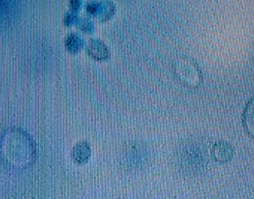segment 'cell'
Listing matches in <instances>:
<instances>
[{
	"instance_id": "cell-1",
	"label": "cell",
	"mask_w": 254,
	"mask_h": 199,
	"mask_svg": "<svg viewBox=\"0 0 254 199\" xmlns=\"http://www.w3.org/2000/svg\"><path fill=\"white\" fill-rule=\"evenodd\" d=\"M1 145L4 158L13 165H28L34 158V146L29 137L23 133L10 132L4 135Z\"/></svg>"
},
{
	"instance_id": "cell-2",
	"label": "cell",
	"mask_w": 254,
	"mask_h": 199,
	"mask_svg": "<svg viewBox=\"0 0 254 199\" xmlns=\"http://www.w3.org/2000/svg\"><path fill=\"white\" fill-rule=\"evenodd\" d=\"M88 55L97 61H105L110 58V52L108 46L98 39H92L86 44Z\"/></svg>"
},
{
	"instance_id": "cell-3",
	"label": "cell",
	"mask_w": 254,
	"mask_h": 199,
	"mask_svg": "<svg viewBox=\"0 0 254 199\" xmlns=\"http://www.w3.org/2000/svg\"><path fill=\"white\" fill-rule=\"evenodd\" d=\"M234 148L227 141L217 142L213 148V155L216 161L219 163L228 162L234 156Z\"/></svg>"
},
{
	"instance_id": "cell-4",
	"label": "cell",
	"mask_w": 254,
	"mask_h": 199,
	"mask_svg": "<svg viewBox=\"0 0 254 199\" xmlns=\"http://www.w3.org/2000/svg\"><path fill=\"white\" fill-rule=\"evenodd\" d=\"M243 124L246 133L254 139V96L246 103L243 113Z\"/></svg>"
},
{
	"instance_id": "cell-5",
	"label": "cell",
	"mask_w": 254,
	"mask_h": 199,
	"mask_svg": "<svg viewBox=\"0 0 254 199\" xmlns=\"http://www.w3.org/2000/svg\"><path fill=\"white\" fill-rule=\"evenodd\" d=\"M84 46L83 39L77 34H71L67 37L65 40V47L68 52L72 54H77L82 50Z\"/></svg>"
},
{
	"instance_id": "cell-6",
	"label": "cell",
	"mask_w": 254,
	"mask_h": 199,
	"mask_svg": "<svg viewBox=\"0 0 254 199\" xmlns=\"http://www.w3.org/2000/svg\"><path fill=\"white\" fill-rule=\"evenodd\" d=\"M91 149L86 143H80L74 149V157L78 162H84L90 157Z\"/></svg>"
},
{
	"instance_id": "cell-7",
	"label": "cell",
	"mask_w": 254,
	"mask_h": 199,
	"mask_svg": "<svg viewBox=\"0 0 254 199\" xmlns=\"http://www.w3.org/2000/svg\"><path fill=\"white\" fill-rule=\"evenodd\" d=\"M104 7H103L102 13L99 16V19L102 22L109 20L110 18L116 13V6L111 1H104L103 2Z\"/></svg>"
},
{
	"instance_id": "cell-8",
	"label": "cell",
	"mask_w": 254,
	"mask_h": 199,
	"mask_svg": "<svg viewBox=\"0 0 254 199\" xmlns=\"http://www.w3.org/2000/svg\"><path fill=\"white\" fill-rule=\"evenodd\" d=\"M103 7L104 4L101 2H97V1H92L89 2L86 6V10L87 13L91 16H101L102 13Z\"/></svg>"
},
{
	"instance_id": "cell-9",
	"label": "cell",
	"mask_w": 254,
	"mask_h": 199,
	"mask_svg": "<svg viewBox=\"0 0 254 199\" xmlns=\"http://www.w3.org/2000/svg\"><path fill=\"white\" fill-rule=\"evenodd\" d=\"M77 25L81 31L87 33V34L92 33L94 31V28H95L94 22L89 18H82V19L80 18L78 22H77Z\"/></svg>"
},
{
	"instance_id": "cell-10",
	"label": "cell",
	"mask_w": 254,
	"mask_h": 199,
	"mask_svg": "<svg viewBox=\"0 0 254 199\" xmlns=\"http://www.w3.org/2000/svg\"><path fill=\"white\" fill-rule=\"evenodd\" d=\"M79 19H80V18L77 16V12L71 10V11L68 12V13L65 15L64 22H65V24L67 26H71V25H74V24H77Z\"/></svg>"
},
{
	"instance_id": "cell-11",
	"label": "cell",
	"mask_w": 254,
	"mask_h": 199,
	"mask_svg": "<svg viewBox=\"0 0 254 199\" xmlns=\"http://www.w3.org/2000/svg\"><path fill=\"white\" fill-rule=\"evenodd\" d=\"M82 1H71V9L72 11L77 12L80 10L81 7Z\"/></svg>"
}]
</instances>
